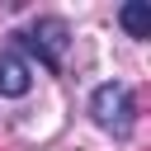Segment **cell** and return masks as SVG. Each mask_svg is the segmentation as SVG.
Listing matches in <instances>:
<instances>
[{"label": "cell", "mask_w": 151, "mask_h": 151, "mask_svg": "<svg viewBox=\"0 0 151 151\" xmlns=\"http://www.w3.org/2000/svg\"><path fill=\"white\" fill-rule=\"evenodd\" d=\"M118 24H123L127 38H151V9H146L142 0H127V5L118 9Z\"/></svg>", "instance_id": "obj_4"}, {"label": "cell", "mask_w": 151, "mask_h": 151, "mask_svg": "<svg viewBox=\"0 0 151 151\" xmlns=\"http://www.w3.org/2000/svg\"><path fill=\"white\" fill-rule=\"evenodd\" d=\"M33 90V66L19 47H0V94L5 99H24Z\"/></svg>", "instance_id": "obj_3"}, {"label": "cell", "mask_w": 151, "mask_h": 151, "mask_svg": "<svg viewBox=\"0 0 151 151\" xmlns=\"http://www.w3.org/2000/svg\"><path fill=\"white\" fill-rule=\"evenodd\" d=\"M14 38H19L24 52L38 57L42 71H61V66H66V47H71V24H66V19L42 14V19H33L24 33H14Z\"/></svg>", "instance_id": "obj_2"}, {"label": "cell", "mask_w": 151, "mask_h": 151, "mask_svg": "<svg viewBox=\"0 0 151 151\" xmlns=\"http://www.w3.org/2000/svg\"><path fill=\"white\" fill-rule=\"evenodd\" d=\"M90 118L104 132H113V137H132V127H137V99H132V90L123 80L94 85L90 90Z\"/></svg>", "instance_id": "obj_1"}]
</instances>
